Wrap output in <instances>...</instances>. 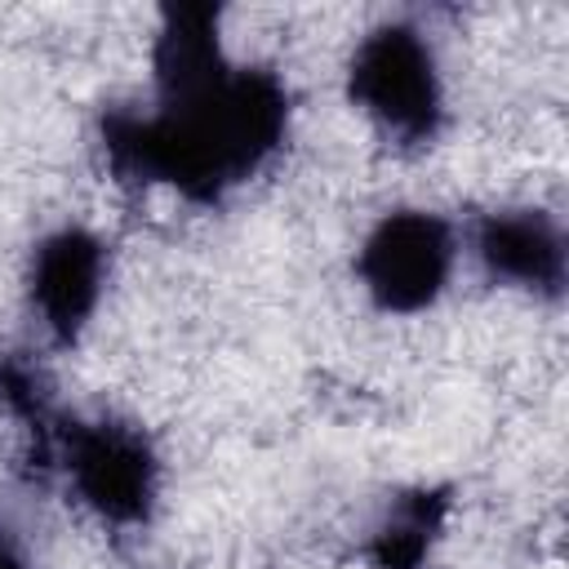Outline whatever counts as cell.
Wrapping results in <instances>:
<instances>
[{
  "label": "cell",
  "instance_id": "cell-1",
  "mask_svg": "<svg viewBox=\"0 0 569 569\" xmlns=\"http://www.w3.org/2000/svg\"><path fill=\"white\" fill-rule=\"evenodd\" d=\"M289 111L271 67L231 62L196 89L156 93V111H102L98 147L124 187H173L191 204H222L284 147Z\"/></svg>",
  "mask_w": 569,
  "mask_h": 569
},
{
  "label": "cell",
  "instance_id": "cell-2",
  "mask_svg": "<svg viewBox=\"0 0 569 569\" xmlns=\"http://www.w3.org/2000/svg\"><path fill=\"white\" fill-rule=\"evenodd\" d=\"M347 98L400 147H427L445 129L440 67L427 36L409 22H382L356 44Z\"/></svg>",
  "mask_w": 569,
  "mask_h": 569
},
{
  "label": "cell",
  "instance_id": "cell-3",
  "mask_svg": "<svg viewBox=\"0 0 569 569\" xmlns=\"http://www.w3.org/2000/svg\"><path fill=\"white\" fill-rule=\"evenodd\" d=\"M53 462L67 471L76 498L116 529L147 525L160 502V458L133 422L58 418Z\"/></svg>",
  "mask_w": 569,
  "mask_h": 569
},
{
  "label": "cell",
  "instance_id": "cell-4",
  "mask_svg": "<svg viewBox=\"0 0 569 569\" xmlns=\"http://www.w3.org/2000/svg\"><path fill=\"white\" fill-rule=\"evenodd\" d=\"M453 227L427 209H391L373 222L356 253V276L369 302L387 316L427 311L453 271Z\"/></svg>",
  "mask_w": 569,
  "mask_h": 569
},
{
  "label": "cell",
  "instance_id": "cell-5",
  "mask_svg": "<svg viewBox=\"0 0 569 569\" xmlns=\"http://www.w3.org/2000/svg\"><path fill=\"white\" fill-rule=\"evenodd\" d=\"M102 284H107V244L89 227H58L36 244L27 293L44 333L58 347H71L89 329Z\"/></svg>",
  "mask_w": 569,
  "mask_h": 569
},
{
  "label": "cell",
  "instance_id": "cell-6",
  "mask_svg": "<svg viewBox=\"0 0 569 569\" xmlns=\"http://www.w3.org/2000/svg\"><path fill=\"white\" fill-rule=\"evenodd\" d=\"M476 258L493 284H511L538 298L565 289V231L547 209H493L476 222Z\"/></svg>",
  "mask_w": 569,
  "mask_h": 569
},
{
  "label": "cell",
  "instance_id": "cell-7",
  "mask_svg": "<svg viewBox=\"0 0 569 569\" xmlns=\"http://www.w3.org/2000/svg\"><path fill=\"white\" fill-rule=\"evenodd\" d=\"M445 511H449L445 489H427V485L405 489L400 498H391L382 520L369 529L365 560L373 569H422V560L431 556V547L445 529Z\"/></svg>",
  "mask_w": 569,
  "mask_h": 569
},
{
  "label": "cell",
  "instance_id": "cell-8",
  "mask_svg": "<svg viewBox=\"0 0 569 569\" xmlns=\"http://www.w3.org/2000/svg\"><path fill=\"white\" fill-rule=\"evenodd\" d=\"M0 569H27V560H22V551H18V542H13V533L0 525Z\"/></svg>",
  "mask_w": 569,
  "mask_h": 569
}]
</instances>
